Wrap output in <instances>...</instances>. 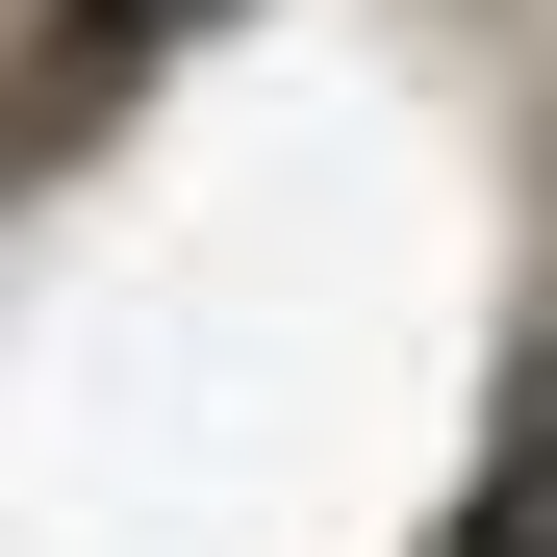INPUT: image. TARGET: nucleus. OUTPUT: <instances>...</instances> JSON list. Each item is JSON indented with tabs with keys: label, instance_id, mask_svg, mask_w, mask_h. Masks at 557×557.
I'll use <instances>...</instances> for the list:
<instances>
[{
	"label": "nucleus",
	"instance_id": "obj_1",
	"mask_svg": "<svg viewBox=\"0 0 557 557\" xmlns=\"http://www.w3.org/2000/svg\"><path fill=\"white\" fill-rule=\"evenodd\" d=\"M431 557H557V330H532V381H507V431H482V482H456Z\"/></svg>",
	"mask_w": 557,
	"mask_h": 557
},
{
	"label": "nucleus",
	"instance_id": "obj_2",
	"mask_svg": "<svg viewBox=\"0 0 557 557\" xmlns=\"http://www.w3.org/2000/svg\"><path fill=\"white\" fill-rule=\"evenodd\" d=\"M152 26H228V0H76V51H152Z\"/></svg>",
	"mask_w": 557,
	"mask_h": 557
}]
</instances>
